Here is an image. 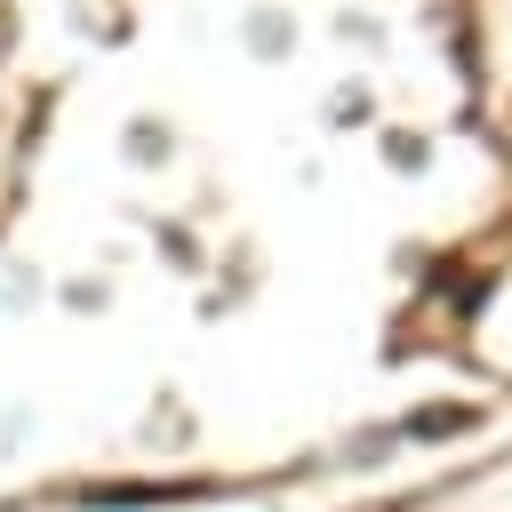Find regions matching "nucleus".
<instances>
[{"label": "nucleus", "instance_id": "nucleus-1", "mask_svg": "<svg viewBox=\"0 0 512 512\" xmlns=\"http://www.w3.org/2000/svg\"><path fill=\"white\" fill-rule=\"evenodd\" d=\"M408 432H472V408H416Z\"/></svg>", "mask_w": 512, "mask_h": 512}]
</instances>
